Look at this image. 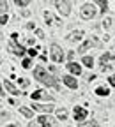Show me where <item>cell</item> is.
Segmentation results:
<instances>
[{
    "mask_svg": "<svg viewBox=\"0 0 115 127\" xmlns=\"http://www.w3.org/2000/svg\"><path fill=\"white\" fill-rule=\"evenodd\" d=\"M52 124H53V118L50 115H43V117L36 118L34 122H30L28 127H50Z\"/></svg>",
    "mask_w": 115,
    "mask_h": 127,
    "instance_id": "cell-2",
    "label": "cell"
},
{
    "mask_svg": "<svg viewBox=\"0 0 115 127\" xmlns=\"http://www.w3.org/2000/svg\"><path fill=\"white\" fill-rule=\"evenodd\" d=\"M62 79H64V83L67 85L69 88H78V81H76V79H74L73 76H64Z\"/></svg>",
    "mask_w": 115,
    "mask_h": 127,
    "instance_id": "cell-10",
    "label": "cell"
},
{
    "mask_svg": "<svg viewBox=\"0 0 115 127\" xmlns=\"http://www.w3.org/2000/svg\"><path fill=\"white\" fill-rule=\"evenodd\" d=\"M9 48L12 50V53H16V55H23V53H25V48H23L21 44L18 46L14 41H11V42H9Z\"/></svg>",
    "mask_w": 115,
    "mask_h": 127,
    "instance_id": "cell-8",
    "label": "cell"
},
{
    "mask_svg": "<svg viewBox=\"0 0 115 127\" xmlns=\"http://www.w3.org/2000/svg\"><path fill=\"white\" fill-rule=\"evenodd\" d=\"M81 35H83V32H80V30H78V32H73V34L67 37V41H71V42H74V41H80V39H81Z\"/></svg>",
    "mask_w": 115,
    "mask_h": 127,
    "instance_id": "cell-13",
    "label": "cell"
},
{
    "mask_svg": "<svg viewBox=\"0 0 115 127\" xmlns=\"http://www.w3.org/2000/svg\"><path fill=\"white\" fill-rule=\"evenodd\" d=\"M67 69L73 72V74H81V65H80V64H76V62H69L67 64Z\"/></svg>",
    "mask_w": 115,
    "mask_h": 127,
    "instance_id": "cell-9",
    "label": "cell"
},
{
    "mask_svg": "<svg viewBox=\"0 0 115 127\" xmlns=\"http://www.w3.org/2000/svg\"><path fill=\"white\" fill-rule=\"evenodd\" d=\"M52 60L53 62H62L64 60V53H62V50H60L57 44L52 46Z\"/></svg>",
    "mask_w": 115,
    "mask_h": 127,
    "instance_id": "cell-4",
    "label": "cell"
},
{
    "mask_svg": "<svg viewBox=\"0 0 115 127\" xmlns=\"http://www.w3.org/2000/svg\"><path fill=\"white\" fill-rule=\"evenodd\" d=\"M112 58H113V55H112V53H105V55L101 57V64L105 65V62H110Z\"/></svg>",
    "mask_w": 115,
    "mask_h": 127,
    "instance_id": "cell-20",
    "label": "cell"
},
{
    "mask_svg": "<svg viewBox=\"0 0 115 127\" xmlns=\"http://www.w3.org/2000/svg\"><path fill=\"white\" fill-rule=\"evenodd\" d=\"M96 94H97V95H108L110 92H108L106 87H97V88H96Z\"/></svg>",
    "mask_w": 115,
    "mask_h": 127,
    "instance_id": "cell-17",
    "label": "cell"
},
{
    "mask_svg": "<svg viewBox=\"0 0 115 127\" xmlns=\"http://www.w3.org/2000/svg\"><path fill=\"white\" fill-rule=\"evenodd\" d=\"M108 79H110V83H112V85L115 87V76H112V78H108Z\"/></svg>",
    "mask_w": 115,
    "mask_h": 127,
    "instance_id": "cell-28",
    "label": "cell"
},
{
    "mask_svg": "<svg viewBox=\"0 0 115 127\" xmlns=\"http://www.w3.org/2000/svg\"><path fill=\"white\" fill-rule=\"evenodd\" d=\"M90 46H92V42H90V41H87V42H83V44H81V46L78 48V51H80V53H85Z\"/></svg>",
    "mask_w": 115,
    "mask_h": 127,
    "instance_id": "cell-16",
    "label": "cell"
},
{
    "mask_svg": "<svg viewBox=\"0 0 115 127\" xmlns=\"http://www.w3.org/2000/svg\"><path fill=\"white\" fill-rule=\"evenodd\" d=\"M32 108L37 109V111H43V113H52V111L55 109V106H48V104H34Z\"/></svg>",
    "mask_w": 115,
    "mask_h": 127,
    "instance_id": "cell-7",
    "label": "cell"
},
{
    "mask_svg": "<svg viewBox=\"0 0 115 127\" xmlns=\"http://www.w3.org/2000/svg\"><path fill=\"white\" fill-rule=\"evenodd\" d=\"M80 127H99V124H97L96 120H90V122H81Z\"/></svg>",
    "mask_w": 115,
    "mask_h": 127,
    "instance_id": "cell-15",
    "label": "cell"
},
{
    "mask_svg": "<svg viewBox=\"0 0 115 127\" xmlns=\"http://www.w3.org/2000/svg\"><path fill=\"white\" fill-rule=\"evenodd\" d=\"M57 117L60 120H65V118H67V111H65V109H57Z\"/></svg>",
    "mask_w": 115,
    "mask_h": 127,
    "instance_id": "cell-18",
    "label": "cell"
},
{
    "mask_svg": "<svg viewBox=\"0 0 115 127\" xmlns=\"http://www.w3.org/2000/svg\"><path fill=\"white\" fill-rule=\"evenodd\" d=\"M20 113L23 115V117H27V118H32V109H28V108H20Z\"/></svg>",
    "mask_w": 115,
    "mask_h": 127,
    "instance_id": "cell-14",
    "label": "cell"
},
{
    "mask_svg": "<svg viewBox=\"0 0 115 127\" xmlns=\"http://www.w3.org/2000/svg\"><path fill=\"white\" fill-rule=\"evenodd\" d=\"M18 81H20V85H21V87H28V79H25V78H21V79H20V78H18Z\"/></svg>",
    "mask_w": 115,
    "mask_h": 127,
    "instance_id": "cell-24",
    "label": "cell"
},
{
    "mask_svg": "<svg viewBox=\"0 0 115 127\" xmlns=\"http://www.w3.org/2000/svg\"><path fill=\"white\" fill-rule=\"evenodd\" d=\"M83 65H87V67H90V69H92V65H94L92 57H85V58H83Z\"/></svg>",
    "mask_w": 115,
    "mask_h": 127,
    "instance_id": "cell-19",
    "label": "cell"
},
{
    "mask_svg": "<svg viewBox=\"0 0 115 127\" xmlns=\"http://www.w3.org/2000/svg\"><path fill=\"white\" fill-rule=\"evenodd\" d=\"M34 78H36V79H39L41 83L48 85V87H58L57 79H55L50 72H46V69H44V67H36V69H34Z\"/></svg>",
    "mask_w": 115,
    "mask_h": 127,
    "instance_id": "cell-1",
    "label": "cell"
},
{
    "mask_svg": "<svg viewBox=\"0 0 115 127\" xmlns=\"http://www.w3.org/2000/svg\"><path fill=\"white\" fill-rule=\"evenodd\" d=\"M7 11V2H0V12H5Z\"/></svg>",
    "mask_w": 115,
    "mask_h": 127,
    "instance_id": "cell-25",
    "label": "cell"
},
{
    "mask_svg": "<svg viewBox=\"0 0 115 127\" xmlns=\"http://www.w3.org/2000/svg\"><path fill=\"white\" fill-rule=\"evenodd\" d=\"M16 5H18V7H23V5H28V2H27V0H16Z\"/></svg>",
    "mask_w": 115,
    "mask_h": 127,
    "instance_id": "cell-23",
    "label": "cell"
},
{
    "mask_svg": "<svg viewBox=\"0 0 115 127\" xmlns=\"http://www.w3.org/2000/svg\"><path fill=\"white\" fill-rule=\"evenodd\" d=\"M44 16H46V23H48V25H52V23H53V21H55V20H53V16H52V14H50V12H46V14H44Z\"/></svg>",
    "mask_w": 115,
    "mask_h": 127,
    "instance_id": "cell-22",
    "label": "cell"
},
{
    "mask_svg": "<svg viewBox=\"0 0 115 127\" xmlns=\"http://www.w3.org/2000/svg\"><path fill=\"white\" fill-rule=\"evenodd\" d=\"M21 65H23L25 69H30V65H32V60H30V58H25V60L21 62Z\"/></svg>",
    "mask_w": 115,
    "mask_h": 127,
    "instance_id": "cell-21",
    "label": "cell"
},
{
    "mask_svg": "<svg viewBox=\"0 0 115 127\" xmlns=\"http://www.w3.org/2000/svg\"><path fill=\"white\" fill-rule=\"evenodd\" d=\"M57 7H58V11H60L64 16H67V14L71 12V4H69V2H57Z\"/></svg>",
    "mask_w": 115,
    "mask_h": 127,
    "instance_id": "cell-5",
    "label": "cell"
},
{
    "mask_svg": "<svg viewBox=\"0 0 115 127\" xmlns=\"http://www.w3.org/2000/svg\"><path fill=\"white\" fill-rule=\"evenodd\" d=\"M7 127H20L18 124H11V125H7Z\"/></svg>",
    "mask_w": 115,
    "mask_h": 127,
    "instance_id": "cell-29",
    "label": "cell"
},
{
    "mask_svg": "<svg viewBox=\"0 0 115 127\" xmlns=\"http://www.w3.org/2000/svg\"><path fill=\"white\" fill-rule=\"evenodd\" d=\"M7 23V16L4 14V16H0V25H5Z\"/></svg>",
    "mask_w": 115,
    "mask_h": 127,
    "instance_id": "cell-26",
    "label": "cell"
},
{
    "mask_svg": "<svg viewBox=\"0 0 115 127\" xmlns=\"http://www.w3.org/2000/svg\"><path fill=\"white\" fill-rule=\"evenodd\" d=\"M4 87H5V90H7L9 94H12V95H18V94H20V90L16 88V87H14V85H12L11 81H7V79L4 81Z\"/></svg>",
    "mask_w": 115,
    "mask_h": 127,
    "instance_id": "cell-11",
    "label": "cell"
},
{
    "mask_svg": "<svg viewBox=\"0 0 115 127\" xmlns=\"http://www.w3.org/2000/svg\"><path fill=\"white\" fill-rule=\"evenodd\" d=\"M94 16H96V7L92 4H85L81 7V18L83 20H92Z\"/></svg>",
    "mask_w": 115,
    "mask_h": 127,
    "instance_id": "cell-3",
    "label": "cell"
},
{
    "mask_svg": "<svg viewBox=\"0 0 115 127\" xmlns=\"http://www.w3.org/2000/svg\"><path fill=\"white\" fill-rule=\"evenodd\" d=\"M105 71H112V65H103V72Z\"/></svg>",
    "mask_w": 115,
    "mask_h": 127,
    "instance_id": "cell-27",
    "label": "cell"
},
{
    "mask_svg": "<svg viewBox=\"0 0 115 127\" xmlns=\"http://www.w3.org/2000/svg\"><path fill=\"white\" fill-rule=\"evenodd\" d=\"M74 118H76V120H85V118H87V109L76 106V108H74Z\"/></svg>",
    "mask_w": 115,
    "mask_h": 127,
    "instance_id": "cell-6",
    "label": "cell"
},
{
    "mask_svg": "<svg viewBox=\"0 0 115 127\" xmlns=\"http://www.w3.org/2000/svg\"><path fill=\"white\" fill-rule=\"evenodd\" d=\"M32 99H46V101H52V97H50V95H48V94H44V92H34V94H32Z\"/></svg>",
    "mask_w": 115,
    "mask_h": 127,
    "instance_id": "cell-12",
    "label": "cell"
}]
</instances>
